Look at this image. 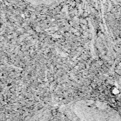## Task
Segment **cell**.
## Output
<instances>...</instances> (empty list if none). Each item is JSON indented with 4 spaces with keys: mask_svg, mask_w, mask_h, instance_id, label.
I'll list each match as a JSON object with an SVG mask.
<instances>
[{
    "mask_svg": "<svg viewBox=\"0 0 121 121\" xmlns=\"http://www.w3.org/2000/svg\"><path fill=\"white\" fill-rule=\"evenodd\" d=\"M26 3L35 6H50L57 3L59 0H23Z\"/></svg>",
    "mask_w": 121,
    "mask_h": 121,
    "instance_id": "6da1fadb",
    "label": "cell"
},
{
    "mask_svg": "<svg viewBox=\"0 0 121 121\" xmlns=\"http://www.w3.org/2000/svg\"><path fill=\"white\" fill-rule=\"evenodd\" d=\"M112 1L115 4L121 6V0H112Z\"/></svg>",
    "mask_w": 121,
    "mask_h": 121,
    "instance_id": "7a4b0ae2",
    "label": "cell"
}]
</instances>
